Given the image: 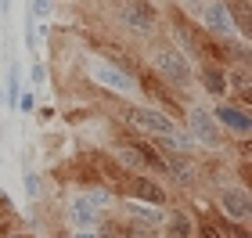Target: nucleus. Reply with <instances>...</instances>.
<instances>
[{
  "label": "nucleus",
  "instance_id": "f257e3e1",
  "mask_svg": "<svg viewBox=\"0 0 252 238\" xmlns=\"http://www.w3.org/2000/svg\"><path fill=\"white\" fill-rule=\"evenodd\" d=\"M130 123H133L137 130H144V134H155V137L162 141V144H169L173 152H188V141L177 134V127L162 116V112H152V108H133V112H130Z\"/></svg>",
  "mask_w": 252,
  "mask_h": 238
},
{
  "label": "nucleus",
  "instance_id": "f03ea898",
  "mask_svg": "<svg viewBox=\"0 0 252 238\" xmlns=\"http://www.w3.org/2000/svg\"><path fill=\"white\" fill-rule=\"evenodd\" d=\"M155 69H158V76H166L169 83H177V87H184V83H191V69H188V62L180 58L177 51H155Z\"/></svg>",
  "mask_w": 252,
  "mask_h": 238
},
{
  "label": "nucleus",
  "instance_id": "7ed1b4c3",
  "mask_svg": "<svg viewBox=\"0 0 252 238\" xmlns=\"http://www.w3.org/2000/svg\"><path fill=\"white\" fill-rule=\"evenodd\" d=\"M123 18L130 29H141V33H152L155 29V7L148 0H126L123 4Z\"/></svg>",
  "mask_w": 252,
  "mask_h": 238
},
{
  "label": "nucleus",
  "instance_id": "20e7f679",
  "mask_svg": "<svg viewBox=\"0 0 252 238\" xmlns=\"http://www.w3.org/2000/svg\"><path fill=\"white\" fill-rule=\"evenodd\" d=\"M220 202H223L227 217H234V220H245L249 217V191L245 188H227Z\"/></svg>",
  "mask_w": 252,
  "mask_h": 238
},
{
  "label": "nucleus",
  "instance_id": "39448f33",
  "mask_svg": "<svg viewBox=\"0 0 252 238\" xmlns=\"http://www.w3.org/2000/svg\"><path fill=\"white\" fill-rule=\"evenodd\" d=\"M191 130H194V137H198L202 144H216L220 141V130L213 127L209 112H202V108H191Z\"/></svg>",
  "mask_w": 252,
  "mask_h": 238
},
{
  "label": "nucleus",
  "instance_id": "423d86ee",
  "mask_svg": "<svg viewBox=\"0 0 252 238\" xmlns=\"http://www.w3.org/2000/svg\"><path fill=\"white\" fill-rule=\"evenodd\" d=\"M216 116H220V123H223V127L227 130H231V134H238V137H249V116H245V112L242 108H234V105H220V112H216Z\"/></svg>",
  "mask_w": 252,
  "mask_h": 238
},
{
  "label": "nucleus",
  "instance_id": "0eeeda50",
  "mask_svg": "<svg viewBox=\"0 0 252 238\" xmlns=\"http://www.w3.org/2000/svg\"><path fill=\"white\" fill-rule=\"evenodd\" d=\"M205 22H209V29L216 33V36H231V33H234L231 11H227L223 4H209V7H205Z\"/></svg>",
  "mask_w": 252,
  "mask_h": 238
},
{
  "label": "nucleus",
  "instance_id": "6e6552de",
  "mask_svg": "<svg viewBox=\"0 0 252 238\" xmlns=\"http://www.w3.org/2000/svg\"><path fill=\"white\" fill-rule=\"evenodd\" d=\"M130 191H133V199H144V202H152V206H162L166 202V191L158 184H152V180H141V177L130 184Z\"/></svg>",
  "mask_w": 252,
  "mask_h": 238
},
{
  "label": "nucleus",
  "instance_id": "1a4fd4ad",
  "mask_svg": "<svg viewBox=\"0 0 252 238\" xmlns=\"http://www.w3.org/2000/svg\"><path fill=\"white\" fill-rule=\"evenodd\" d=\"M198 79L205 83V90H209V94H227V76L216 69V65H205Z\"/></svg>",
  "mask_w": 252,
  "mask_h": 238
},
{
  "label": "nucleus",
  "instance_id": "9d476101",
  "mask_svg": "<svg viewBox=\"0 0 252 238\" xmlns=\"http://www.w3.org/2000/svg\"><path fill=\"white\" fill-rule=\"evenodd\" d=\"M72 220L76 224H94V206L83 199V202H72Z\"/></svg>",
  "mask_w": 252,
  "mask_h": 238
},
{
  "label": "nucleus",
  "instance_id": "9b49d317",
  "mask_svg": "<svg viewBox=\"0 0 252 238\" xmlns=\"http://www.w3.org/2000/svg\"><path fill=\"white\" fill-rule=\"evenodd\" d=\"M231 83L238 87V94H242V98L249 101V76H245V69H238V72H231Z\"/></svg>",
  "mask_w": 252,
  "mask_h": 238
},
{
  "label": "nucleus",
  "instance_id": "f8f14e48",
  "mask_svg": "<svg viewBox=\"0 0 252 238\" xmlns=\"http://www.w3.org/2000/svg\"><path fill=\"white\" fill-rule=\"evenodd\" d=\"M173 231H177L180 238H188V220H184V217H173Z\"/></svg>",
  "mask_w": 252,
  "mask_h": 238
},
{
  "label": "nucleus",
  "instance_id": "ddd939ff",
  "mask_svg": "<svg viewBox=\"0 0 252 238\" xmlns=\"http://www.w3.org/2000/svg\"><path fill=\"white\" fill-rule=\"evenodd\" d=\"M202 238H223V235L216 231V228H209V224H205V228H202Z\"/></svg>",
  "mask_w": 252,
  "mask_h": 238
},
{
  "label": "nucleus",
  "instance_id": "4468645a",
  "mask_svg": "<svg viewBox=\"0 0 252 238\" xmlns=\"http://www.w3.org/2000/svg\"><path fill=\"white\" fill-rule=\"evenodd\" d=\"M76 238H94V235H90V231H79V235H76Z\"/></svg>",
  "mask_w": 252,
  "mask_h": 238
}]
</instances>
